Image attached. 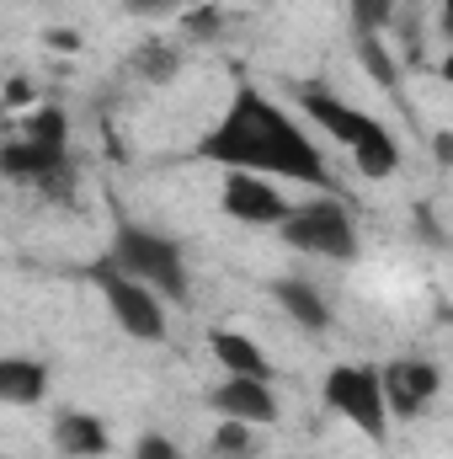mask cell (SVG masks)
Here are the masks:
<instances>
[{"mask_svg":"<svg viewBox=\"0 0 453 459\" xmlns=\"http://www.w3.org/2000/svg\"><path fill=\"white\" fill-rule=\"evenodd\" d=\"M198 160H214L225 171H256L272 182H299V187L331 182L326 150L251 81L235 86L225 117L198 139Z\"/></svg>","mask_w":453,"mask_h":459,"instance_id":"6da1fadb","label":"cell"},{"mask_svg":"<svg viewBox=\"0 0 453 459\" xmlns=\"http://www.w3.org/2000/svg\"><path fill=\"white\" fill-rule=\"evenodd\" d=\"M0 171L32 187L43 204H75V155H70V113L59 102H38L27 123L0 144Z\"/></svg>","mask_w":453,"mask_h":459,"instance_id":"7a4b0ae2","label":"cell"},{"mask_svg":"<svg viewBox=\"0 0 453 459\" xmlns=\"http://www.w3.org/2000/svg\"><path fill=\"white\" fill-rule=\"evenodd\" d=\"M294 102L304 108V117H310L326 139H337L341 150L352 155V166H357L368 182H384V177L400 171L406 150H400V134H395L384 117H373V113H363V108H352V102H341L337 91L321 86V81H299V86H294Z\"/></svg>","mask_w":453,"mask_h":459,"instance_id":"3957f363","label":"cell"},{"mask_svg":"<svg viewBox=\"0 0 453 459\" xmlns=\"http://www.w3.org/2000/svg\"><path fill=\"white\" fill-rule=\"evenodd\" d=\"M107 262H117L128 278L150 283L166 305H187L192 299V273H187V251L176 235L139 220H117L113 240H107Z\"/></svg>","mask_w":453,"mask_h":459,"instance_id":"277c9868","label":"cell"},{"mask_svg":"<svg viewBox=\"0 0 453 459\" xmlns=\"http://www.w3.org/2000/svg\"><path fill=\"white\" fill-rule=\"evenodd\" d=\"M278 240L288 251H299V256H315V262H357V251H363L352 209L331 193L294 204V214L278 225Z\"/></svg>","mask_w":453,"mask_h":459,"instance_id":"5b68a950","label":"cell"},{"mask_svg":"<svg viewBox=\"0 0 453 459\" xmlns=\"http://www.w3.org/2000/svg\"><path fill=\"white\" fill-rule=\"evenodd\" d=\"M86 278H91V283H97V294L107 299V316H113V326L123 332V337H133V342H166V337H171L166 299H160L150 283L128 278L117 262H107V256H97Z\"/></svg>","mask_w":453,"mask_h":459,"instance_id":"8992f818","label":"cell"},{"mask_svg":"<svg viewBox=\"0 0 453 459\" xmlns=\"http://www.w3.org/2000/svg\"><path fill=\"white\" fill-rule=\"evenodd\" d=\"M321 401L337 411L346 428H357L363 438L384 444L389 438V401H384V368L373 363H337L321 385Z\"/></svg>","mask_w":453,"mask_h":459,"instance_id":"52a82bcc","label":"cell"},{"mask_svg":"<svg viewBox=\"0 0 453 459\" xmlns=\"http://www.w3.org/2000/svg\"><path fill=\"white\" fill-rule=\"evenodd\" d=\"M219 209L235 225H251V230H278L294 214V204L283 198V187L272 177H256V171H225Z\"/></svg>","mask_w":453,"mask_h":459,"instance_id":"ba28073f","label":"cell"},{"mask_svg":"<svg viewBox=\"0 0 453 459\" xmlns=\"http://www.w3.org/2000/svg\"><path fill=\"white\" fill-rule=\"evenodd\" d=\"M438 390H443V368L432 358L406 352V358H389L384 363V401H389V417L395 422H416L438 401Z\"/></svg>","mask_w":453,"mask_h":459,"instance_id":"9c48e42d","label":"cell"},{"mask_svg":"<svg viewBox=\"0 0 453 459\" xmlns=\"http://www.w3.org/2000/svg\"><path fill=\"white\" fill-rule=\"evenodd\" d=\"M209 406L229 422H251V428H272L283 417V401H278L272 379H240V374H225L209 390Z\"/></svg>","mask_w":453,"mask_h":459,"instance_id":"30bf717a","label":"cell"},{"mask_svg":"<svg viewBox=\"0 0 453 459\" xmlns=\"http://www.w3.org/2000/svg\"><path fill=\"white\" fill-rule=\"evenodd\" d=\"M48 444H54V455L59 459H102V455H113V433H107V422H102L97 411H81V406L54 411V422H48Z\"/></svg>","mask_w":453,"mask_h":459,"instance_id":"8fae6325","label":"cell"},{"mask_svg":"<svg viewBox=\"0 0 453 459\" xmlns=\"http://www.w3.org/2000/svg\"><path fill=\"white\" fill-rule=\"evenodd\" d=\"M267 294H272V305H278V310H283L299 332H310V337L331 332V299H326L310 278L283 273V278H272V283H267Z\"/></svg>","mask_w":453,"mask_h":459,"instance_id":"7c38bea8","label":"cell"},{"mask_svg":"<svg viewBox=\"0 0 453 459\" xmlns=\"http://www.w3.org/2000/svg\"><path fill=\"white\" fill-rule=\"evenodd\" d=\"M187 70V43L176 38H144V43H133L128 48V75L139 81V86H171L176 75Z\"/></svg>","mask_w":453,"mask_h":459,"instance_id":"4fadbf2b","label":"cell"},{"mask_svg":"<svg viewBox=\"0 0 453 459\" xmlns=\"http://www.w3.org/2000/svg\"><path fill=\"white\" fill-rule=\"evenodd\" d=\"M48 363L43 358H27V352H11V358H0V401L5 406H16V411H27V406H43L48 401Z\"/></svg>","mask_w":453,"mask_h":459,"instance_id":"5bb4252c","label":"cell"},{"mask_svg":"<svg viewBox=\"0 0 453 459\" xmlns=\"http://www.w3.org/2000/svg\"><path fill=\"white\" fill-rule=\"evenodd\" d=\"M209 352H214V363L225 368V374H240V379H272L278 368H272V358H267V347L256 342V337H245V332H209Z\"/></svg>","mask_w":453,"mask_h":459,"instance_id":"9a60e30c","label":"cell"},{"mask_svg":"<svg viewBox=\"0 0 453 459\" xmlns=\"http://www.w3.org/2000/svg\"><path fill=\"white\" fill-rule=\"evenodd\" d=\"M225 32H229L225 5H187V11L176 16V38H182L187 48H209V43H219Z\"/></svg>","mask_w":453,"mask_h":459,"instance_id":"2e32d148","label":"cell"},{"mask_svg":"<svg viewBox=\"0 0 453 459\" xmlns=\"http://www.w3.org/2000/svg\"><path fill=\"white\" fill-rule=\"evenodd\" d=\"M256 433L261 428H251V422H229V417H219V428L209 433V444H203V455L198 459H256Z\"/></svg>","mask_w":453,"mask_h":459,"instance_id":"e0dca14e","label":"cell"},{"mask_svg":"<svg viewBox=\"0 0 453 459\" xmlns=\"http://www.w3.org/2000/svg\"><path fill=\"white\" fill-rule=\"evenodd\" d=\"M352 43H357V59H363L368 81H373V86H384L389 97H400V70H395V59H389L384 38H352Z\"/></svg>","mask_w":453,"mask_h":459,"instance_id":"ac0fdd59","label":"cell"},{"mask_svg":"<svg viewBox=\"0 0 453 459\" xmlns=\"http://www.w3.org/2000/svg\"><path fill=\"white\" fill-rule=\"evenodd\" d=\"M395 22V0H346V27L352 38H384Z\"/></svg>","mask_w":453,"mask_h":459,"instance_id":"d6986e66","label":"cell"},{"mask_svg":"<svg viewBox=\"0 0 453 459\" xmlns=\"http://www.w3.org/2000/svg\"><path fill=\"white\" fill-rule=\"evenodd\" d=\"M133 459H182V449L166 433H139L133 438Z\"/></svg>","mask_w":453,"mask_h":459,"instance_id":"ffe728a7","label":"cell"},{"mask_svg":"<svg viewBox=\"0 0 453 459\" xmlns=\"http://www.w3.org/2000/svg\"><path fill=\"white\" fill-rule=\"evenodd\" d=\"M5 108H11V113L32 108V81H27V75H11V81H5Z\"/></svg>","mask_w":453,"mask_h":459,"instance_id":"44dd1931","label":"cell"},{"mask_svg":"<svg viewBox=\"0 0 453 459\" xmlns=\"http://www.w3.org/2000/svg\"><path fill=\"white\" fill-rule=\"evenodd\" d=\"M123 5H128L133 16H166V11H171L176 0H123Z\"/></svg>","mask_w":453,"mask_h":459,"instance_id":"7402d4cb","label":"cell"},{"mask_svg":"<svg viewBox=\"0 0 453 459\" xmlns=\"http://www.w3.org/2000/svg\"><path fill=\"white\" fill-rule=\"evenodd\" d=\"M432 155L443 160V166H453V134L443 128V134H432Z\"/></svg>","mask_w":453,"mask_h":459,"instance_id":"603a6c76","label":"cell"},{"mask_svg":"<svg viewBox=\"0 0 453 459\" xmlns=\"http://www.w3.org/2000/svg\"><path fill=\"white\" fill-rule=\"evenodd\" d=\"M48 43H54V48H81V38H75V32H48Z\"/></svg>","mask_w":453,"mask_h":459,"instance_id":"cb8c5ba5","label":"cell"},{"mask_svg":"<svg viewBox=\"0 0 453 459\" xmlns=\"http://www.w3.org/2000/svg\"><path fill=\"white\" fill-rule=\"evenodd\" d=\"M438 75H443V86H453V48L443 54V65H438Z\"/></svg>","mask_w":453,"mask_h":459,"instance_id":"d4e9b609","label":"cell"},{"mask_svg":"<svg viewBox=\"0 0 453 459\" xmlns=\"http://www.w3.org/2000/svg\"><path fill=\"white\" fill-rule=\"evenodd\" d=\"M443 32L453 38V0H443Z\"/></svg>","mask_w":453,"mask_h":459,"instance_id":"484cf974","label":"cell"},{"mask_svg":"<svg viewBox=\"0 0 453 459\" xmlns=\"http://www.w3.org/2000/svg\"><path fill=\"white\" fill-rule=\"evenodd\" d=\"M256 5H261V0H256Z\"/></svg>","mask_w":453,"mask_h":459,"instance_id":"4316f807","label":"cell"}]
</instances>
